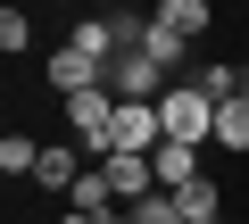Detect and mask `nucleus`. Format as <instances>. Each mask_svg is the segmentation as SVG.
Masks as SVG:
<instances>
[{
  "mask_svg": "<svg viewBox=\"0 0 249 224\" xmlns=\"http://www.w3.org/2000/svg\"><path fill=\"white\" fill-rule=\"evenodd\" d=\"M158 125H166V141L208 150V141H216V100H208L199 83H183V91H166V100H158Z\"/></svg>",
  "mask_w": 249,
  "mask_h": 224,
  "instance_id": "nucleus-1",
  "label": "nucleus"
},
{
  "mask_svg": "<svg viewBox=\"0 0 249 224\" xmlns=\"http://www.w3.org/2000/svg\"><path fill=\"white\" fill-rule=\"evenodd\" d=\"M108 91L133 100V108H158V100H166V67H150L142 50H124V58L108 67Z\"/></svg>",
  "mask_w": 249,
  "mask_h": 224,
  "instance_id": "nucleus-2",
  "label": "nucleus"
},
{
  "mask_svg": "<svg viewBox=\"0 0 249 224\" xmlns=\"http://www.w3.org/2000/svg\"><path fill=\"white\" fill-rule=\"evenodd\" d=\"M100 174L116 183V207H142V199H158V166H150V158H108Z\"/></svg>",
  "mask_w": 249,
  "mask_h": 224,
  "instance_id": "nucleus-3",
  "label": "nucleus"
},
{
  "mask_svg": "<svg viewBox=\"0 0 249 224\" xmlns=\"http://www.w3.org/2000/svg\"><path fill=\"white\" fill-rule=\"evenodd\" d=\"M199 158H208V150H191V141H158V150H150L158 191H191V183H199Z\"/></svg>",
  "mask_w": 249,
  "mask_h": 224,
  "instance_id": "nucleus-4",
  "label": "nucleus"
},
{
  "mask_svg": "<svg viewBox=\"0 0 249 224\" xmlns=\"http://www.w3.org/2000/svg\"><path fill=\"white\" fill-rule=\"evenodd\" d=\"M100 83H108V75H100L83 50H50V91H58V100H75V91H100Z\"/></svg>",
  "mask_w": 249,
  "mask_h": 224,
  "instance_id": "nucleus-5",
  "label": "nucleus"
},
{
  "mask_svg": "<svg viewBox=\"0 0 249 224\" xmlns=\"http://www.w3.org/2000/svg\"><path fill=\"white\" fill-rule=\"evenodd\" d=\"M133 50H142V58H150V67H166V75H175V67H183V58H191V42H183V34H166V25H158V17H142V34H133Z\"/></svg>",
  "mask_w": 249,
  "mask_h": 224,
  "instance_id": "nucleus-6",
  "label": "nucleus"
},
{
  "mask_svg": "<svg viewBox=\"0 0 249 224\" xmlns=\"http://www.w3.org/2000/svg\"><path fill=\"white\" fill-rule=\"evenodd\" d=\"M150 17H158V25H166V34H183V42H199V34H208V17H216V9H208V0H158V9H150Z\"/></svg>",
  "mask_w": 249,
  "mask_h": 224,
  "instance_id": "nucleus-7",
  "label": "nucleus"
},
{
  "mask_svg": "<svg viewBox=\"0 0 249 224\" xmlns=\"http://www.w3.org/2000/svg\"><path fill=\"white\" fill-rule=\"evenodd\" d=\"M216 150L249 158V100H224V108H216Z\"/></svg>",
  "mask_w": 249,
  "mask_h": 224,
  "instance_id": "nucleus-8",
  "label": "nucleus"
},
{
  "mask_svg": "<svg viewBox=\"0 0 249 224\" xmlns=\"http://www.w3.org/2000/svg\"><path fill=\"white\" fill-rule=\"evenodd\" d=\"M175 199H183V224H216V216H224V199H216V174H199V183H191V191H175Z\"/></svg>",
  "mask_w": 249,
  "mask_h": 224,
  "instance_id": "nucleus-9",
  "label": "nucleus"
},
{
  "mask_svg": "<svg viewBox=\"0 0 249 224\" xmlns=\"http://www.w3.org/2000/svg\"><path fill=\"white\" fill-rule=\"evenodd\" d=\"M25 42H34V17H25V9H0V50H9V58H17Z\"/></svg>",
  "mask_w": 249,
  "mask_h": 224,
  "instance_id": "nucleus-10",
  "label": "nucleus"
},
{
  "mask_svg": "<svg viewBox=\"0 0 249 224\" xmlns=\"http://www.w3.org/2000/svg\"><path fill=\"white\" fill-rule=\"evenodd\" d=\"M133 216H142V224H183V199H175V191H158V199H142Z\"/></svg>",
  "mask_w": 249,
  "mask_h": 224,
  "instance_id": "nucleus-11",
  "label": "nucleus"
},
{
  "mask_svg": "<svg viewBox=\"0 0 249 224\" xmlns=\"http://www.w3.org/2000/svg\"><path fill=\"white\" fill-rule=\"evenodd\" d=\"M108 224H142V216H133V207H116V216H108Z\"/></svg>",
  "mask_w": 249,
  "mask_h": 224,
  "instance_id": "nucleus-12",
  "label": "nucleus"
},
{
  "mask_svg": "<svg viewBox=\"0 0 249 224\" xmlns=\"http://www.w3.org/2000/svg\"><path fill=\"white\" fill-rule=\"evenodd\" d=\"M58 224H91V216H75V207H67V216H58Z\"/></svg>",
  "mask_w": 249,
  "mask_h": 224,
  "instance_id": "nucleus-13",
  "label": "nucleus"
},
{
  "mask_svg": "<svg viewBox=\"0 0 249 224\" xmlns=\"http://www.w3.org/2000/svg\"><path fill=\"white\" fill-rule=\"evenodd\" d=\"M241 100H249V75H241Z\"/></svg>",
  "mask_w": 249,
  "mask_h": 224,
  "instance_id": "nucleus-14",
  "label": "nucleus"
}]
</instances>
